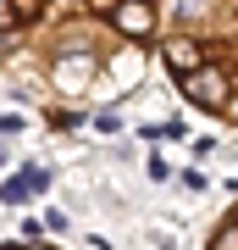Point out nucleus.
<instances>
[{"mask_svg": "<svg viewBox=\"0 0 238 250\" xmlns=\"http://www.w3.org/2000/svg\"><path fill=\"white\" fill-rule=\"evenodd\" d=\"M0 250H61V245H50V239H0Z\"/></svg>", "mask_w": 238, "mask_h": 250, "instance_id": "20e7f679", "label": "nucleus"}, {"mask_svg": "<svg viewBox=\"0 0 238 250\" xmlns=\"http://www.w3.org/2000/svg\"><path fill=\"white\" fill-rule=\"evenodd\" d=\"M166 0H0V72L28 100L83 117L144 78Z\"/></svg>", "mask_w": 238, "mask_h": 250, "instance_id": "f257e3e1", "label": "nucleus"}, {"mask_svg": "<svg viewBox=\"0 0 238 250\" xmlns=\"http://www.w3.org/2000/svg\"><path fill=\"white\" fill-rule=\"evenodd\" d=\"M200 250H238V200L211 223V233H205V245H200Z\"/></svg>", "mask_w": 238, "mask_h": 250, "instance_id": "7ed1b4c3", "label": "nucleus"}, {"mask_svg": "<svg viewBox=\"0 0 238 250\" xmlns=\"http://www.w3.org/2000/svg\"><path fill=\"white\" fill-rule=\"evenodd\" d=\"M155 56L188 106L238 134V0H166Z\"/></svg>", "mask_w": 238, "mask_h": 250, "instance_id": "f03ea898", "label": "nucleus"}]
</instances>
